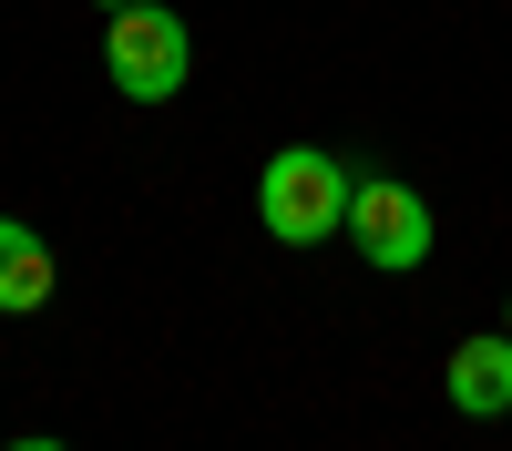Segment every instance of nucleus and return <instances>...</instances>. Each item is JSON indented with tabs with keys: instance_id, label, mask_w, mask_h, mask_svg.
<instances>
[{
	"instance_id": "obj_1",
	"label": "nucleus",
	"mask_w": 512,
	"mask_h": 451,
	"mask_svg": "<svg viewBox=\"0 0 512 451\" xmlns=\"http://www.w3.org/2000/svg\"><path fill=\"white\" fill-rule=\"evenodd\" d=\"M256 226L277 246H328L349 226V164L318 154V144H277L267 175H256Z\"/></svg>"
},
{
	"instance_id": "obj_2",
	"label": "nucleus",
	"mask_w": 512,
	"mask_h": 451,
	"mask_svg": "<svg viewBox=\"0 0 512 451\" xmlns=\"http://www.w3.org/2000/svg\"><path fill=\"white\" fill-rule=\"evenodd\" d=\"M103 72H113L123 103H175L185 72H195L185 11H164V0H123V11H103Z\"/></svg>"
},
{
	"instance_id": "obj_3",
	"label": "nucleus",
	"mask_w": 512,
	"mask_h": 451,
	"mask_svg": "<svg viewBox=\"0 0 512 451\" xmlns=\"http://www.w3.org/2000/svg\"><path fill=\"white\" fill-rule=\"evenodd\" d=\"M349 246L379 277L431 267V195L400 185V175H349Z\"/></svg>"
},
{
	"instance_id": "obj_4",
	"label": "nucleus",
	"mask_w": 512,
	"mask_h": 451,
	"mask_svg": "<svg viewBox=\"0 0 512 451\" xmlns=\"http://www.w3.org/2000/svg\"><path fill=\"white\" fill-rule=\"evenodd\" d=\"M441 390L461 421H502L512 410V328H492V339H461L451 369H441Z\"/></svg>"
},
{
	"instance_id": "obj_5",
	"label": "nucleus",
	"mask_w": 512,
	"mask_h": 451,
	"mask_svg": "<svg viewBox=\"0 0 512 451\" xmlns=\"http://www.w3.org/2000/svg\"><path fill=\"white\" fill-rule=\"evenodd\" d=\"M52 287H62V267H52V236H41V226H21V216H0V318L52 308Z\"/></svg>"
},
{
	"instance_id": "obj_6",
	"label": "nucleus",
	"mask_w": 512,
	"mask_h": 451,
	"mask_svg": "<svg viewBox=\"0 0 512 451\" xmlns=\"http://www.w3.org/2000/svg\"><path fill=\"white\" fill-rule=\"evenodd\" d=\"M0 451H72V441H41V431H21V441H0Z\"/></svg>"
}]
</instances>
